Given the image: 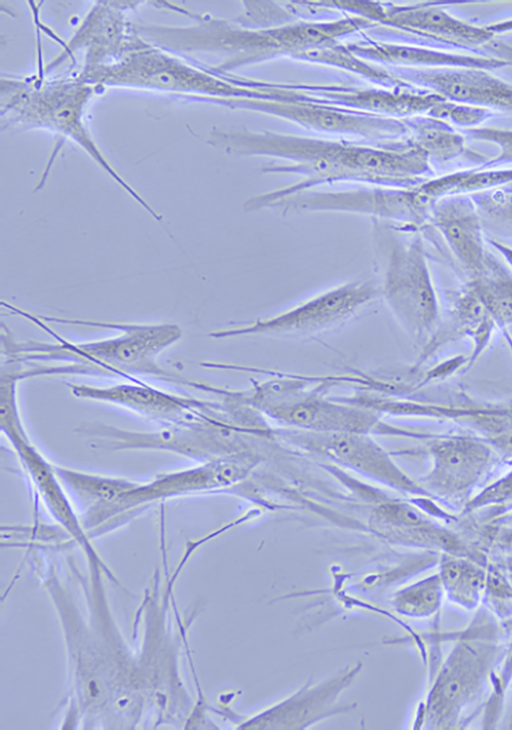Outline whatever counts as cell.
Wrapping results in <instances>:
<instances>
[{"mask_svg": "<svg viewBox=\"0 0 512 730\" xmlns=\"http://www.w3.org/2000/svg\"><path fill=\"white\" fill-rule=\"evenodd\" d=\"M81 79L87 83L208 97H227L238 91L231 84L182 59L136 41L119 55L102 63L86 66Z\"/></svg>", "mask_w": 512, "mask_h": 730, "instance_id": "cell-3", "label": "cell"}, {"mask_svg": "<svg viewBox=\"0 0 512 730\" xmlns=\"http://www.w3.org/2000/svg\"><path fill=\"white\" fill-rule=\"evenodd\" d=\"M56 472L67 492L81 502L89 503L94 510L102 511L136 480L79 470L54 463Z\"/></svg>", "mask_w": 512, "mask_h": 730, "instance_id": "cell-21", "label": "cell"}, {"mask_svg": "<svg viewBox=\"0 0 512 730\" xmlns=\"http://www.w3.org/2000/svg\"><path fill=\"white\" fill-rule=\"evenodd\" d=\"M76 432L92 448L110 451H153L205 462L241 454L238 430L219 413L198 423L158 425L130 430L105 423H85Z\"/></svg>", "mask_w": 512, "mask_h": 730, "instance_id": "cell-2", "label": "cell"}, {"mask_svg": "<svg viewBox=\"0 0 512 730\" xmlns=\"http://www.w3.org/2000/svg\"><path fill=\"white\" fill-rule=\"evenodd\" d=\"M467 138L488 142L496 146L497 154L485 161L483 167L493 168L512 163V128L498 126H479L463 130Z\"/></svg>", "mask_w": 512, "mask_h": 730, "instance_id": "cell-25", "label": "cell"}, {"mask_svg": "<svg viewBox=\"0 0 512 730\" xmlns=\"http://www.w3.org/2000/svg\"><path fill=\"white\" fill-rule=\"evenodd\" d=\"M293 431L286 434L291 442L353 471L393 487L410 488L413 485L389 454L367 433Z\"/></svg>", "mask_w": 512, "mask_h": 730, "instance_id": "cell-9", "label": "cell"}, {"mask_svg": "<svg viewBox=\"0 0 512 730\" xmlns=\"http://www.w3.org/2000/svg\"><path fill=\"white\" fill-rule=\"evenodd\" d=\"M344 99L356 106L396 115H428L444 98L425 89L396 93L363 91L346 94Z\"/></svg>", "mask_w": 512, "mask_h": 730, "instance_id": "cell-22", "label": "cell"}, {"mask_svg": "<svg viewBox=\"0 0 512 730\" xmlns=\"http://www.w3.org/2000/svg\"><path fill=\"white\" fill-rule=\"evenodd\" d=\"M256 461L248 454L196 462L194 465L162 472L134 485L101 513L130 509L162 499L183 495L221 491L238 485Z\"/></svg>", "mask_w": 512, "mask_h": 730, "instance_id": "cell-6", "label": "cell"}, {"mask_svg": "<svg viewBox=\"0 0 512 730\" xmlns=\"http://www.w3.org/2000/svg\"><path fill=\"white\" fill-rule=\"evenodd\" d=\"M384 20L457 51L486 55L501 35L512 32V18L478 24L450 13L442 3L393 8Z\"/></svg>", "mask_w": 512, "mask_h": 730, "instance_id": "cell-7", "label": "cell"}, {"mask_svg": "<svg viewBox=\"0 0 512 730\" xmlns=\"http://www.w3.org/2000/svg\"><path fill=\"white\" fill-rule=\"evenodd\" d=\"M512 182V168H486L448 173L424 182L416 188L421 203L431 211L442 198L473 195Z\"/></svg>", "mask_w": 512, "mask_h": 730, "instance_id": "cell-20", "label": "cell"}, {"mask_svg": "<svg viewBox=\"0 0 512 730\" xmlns=\"http://www.w3.org/2000/svg\"><path fill=\"white\" fill-rule=\"evenodd\" d=\"M494 114V111L486 108L443 99L428 115L466 130L482 126Z\"/></svg>", "mask_w": 512, "mask_h": 730, "instance_id": "cell-23", "label": "cell"}, {"mask_svg": "<svg viewBox=\"0 0 512 730\" xmlns=\"http://www.w3.org/2000/svg\"><path fill=\"white\" fill-rule=\"evenodd\" d=\"M245 106L284 116L314 128L332 131H349L360 133L371 132H400L405 130V124L379 120L376 118L360 117L344 114L333 109L301 102L263 101L235 99Z\"/></svg>", "mask_w": 512, "mask_h": 730, "instance_id": "cell-17", "label": "cell"}, {"mask_svg": "<svg viewBox=\"0 0 512 730\" xmlns=\"http://www.w3.org/2000/svg\"><path fill=\"white\" fill-rule=\"evenodd\" d=\"M357 50L387 62L427 68H477L491 71L512 66L511 62L498 56L420 46L375 45Z\"/></svg>", "mask_w": 512, "mask_h": 730, "instance_id": "cell-18", "label": "cell"}, {"mask_svg": "<svg viewBox=\"0 0 512 730\" xmlns=\"http://www.w3.org/2000/svg\"><path fill=\"white\" fill-rule=\"evenodd\" d=\"M471 197L481 215L512 227V182Z\"/></svg>", "mask_w": 512, "mask_h": 730, "instance_id": "cell-24", "label": "cell"}, {"mask_svg": "<svg viewBox=\"0 0 512 730\" xmlns=\"http://www.w3.org/2000/svg\"><path fill=\"white\" fill-rule=\"evenodd\" d=\"M432 220L448 248L472 280L486 270L481 213L471 195L442 198L431 209Z\"/></svg>", "mask_w": 512, "mask_h": 730, "instance_id": "cell-12", "label": "cell"}, {"mask_svg": "<svg viewBox=\"0 0 512 730\" xmlns=\"http://www.w3.org/2000/svg\"><path fill=\"white\" fill-rule=\"evenodd\" d=\"M263 409L275 421L308 432L369 433L378 421L370 411L311 398L294 399Z\"/></svg>", "mask_w": 512, "mask_h": 730, "instance_id": "cell-13", "label": "cell"}, {"mask_svg": "<svg viewBox=\"0 0 512 730\" xmlns=\"http://www.w3.org/2000/svg\"><path fill=\"white\" fill-rule=\"evenodd\" d=\"M12 313L30 320L54 337L53 342L17 341L2 331V360L50 367L54 376H108L122 380L152 378L188 387L185 378L158 363L159 355L182 337L175 323H133L46 317L47 322L112 329L114 336L76 342L52 331L33 313L14 307Z\"/></svg>", "mask_w": 512, "mask_h": 730, "instance_id": "cell-1", "label": "cell"}, {"mask_svg": "<svg viewBox=\"0 0 512 730\" xmlns=\"http://www.w3.org/2000/svg\"><path fill=\"white\" fill-rule=\"evenodd\" d=\"M340 160L346 173L398 181H412L432 171L428 157L412 141L393 149L343 146Z\"/></svg>", "mask_w": 512, "mask_h": 730, "instance_id": "cell-15", "label": "cell"}, {"mask_svg": "<svg viewBox=\"0 0 512 730\" xmlns=\"http://www.w3.org/2000/svg\"><path fill=\"white\" fill-rule=\"evenodd\" d=\"M387 277L389 299L415 332H428L440 318L438 294L418 241L402 247Z\"/></svg>", "mask_w": 512, "mask_h": 730, "instance_id": "cell-8", "label": "cell"}, {"mask_svg": "<svg viewBox=\"0 0 512 730\" xmlns=\"http://www.w3.org/2000/svg\"><path fill=\"white\" fill-rule=\"evenodd\" d=\"M67 387L76 398L119 407L157 425L194 424L217 414L214 401L162 389L143 379L104 385L69 382Z\"/></svg>", "mask_w": 512, "mask_h": 730, "instance_id": "cell-5", "label": "cell"}, {"mask_svg": "<svg viewBox=\"0 0 512 730\" xmlns=\"http://www.w3.org/2000/svg\"><path fill=\"white\" fill-rule=\"evenodd\" d=\"M431 485L446 491H460L474 485L490 463L489 450L467 438H449L433 447Z\"/></svg>", "mask_w": 512, "mask_h": 730, "instance_id": "cell-16", "label": "cell"}, {"mask_svg": "<svg viewBox=\"0 0 512 730\" xmlns=\"http://www.w3.org/2000/svg\"><path fill=\"white\" fill-rule=\"evenodd\" d=\"M8 114L17 123L47 127L69 137L92 158L154 218L158 214L106 161L82 122L83 106L91 95L88 83L80 80L10 84Z\"/></svg>", "mask_w": 512, "mask_h": 730, "instance_id": "cell-4", "label": "cell"}, {"mask_svg": "<svg viewBox=\"0 0 512 730\" xmlns=\"http://www.w3.org/2000/svg\"><path fill=\"white\" fill-rule=\"evenodd\" d=\"M226 137L222 142L241 153L290 157L322 177L346 173L340 160L342 145L336 143L269 134L236 133Z\"/></svg>", "mask_w": 512, "mask_h": 730, "instance_id": "cell-14", "label": "cell"}, {"mask_svg": "<svg viewBox=\"0 0 512 730\" xmlns=\"http://www.w3.org/2000/svg\"><path fill=\"white\" fill-rule=\"evenodd\" d=\"M510 494H512V472L503 479L493 484L489 492L485 493L484 495H489L491 497H502Z\"/></svg>", "mask_w": 512, "mask_h": 730, "instance_id": "cell-26", "label": "cell"}, {"mask_svg": "<svg viewBox=\"0 0 512 730\" xmlns=\"http://www.w3.org/2000/svg\"><path fill=\"white\" fill-rule=\"evenodd\" d=\"M411 77L446 100L512 114V83L489 70L427 68Z\"/></svg>", "mask_w": 512, "mask_h": 730, "instance_id": "cell-11", "label": "cell"}, {"mask_svg": "<svg viewBox=\"0 0 512 730\" xmlns=\"http://www.w3.org/2000/svg\"><path fill=\"white\" fill-rule=\"evenodd\" d=\"M372 293L369 288H339L251 326L221 329L210 336L227 338L248 333L293 335L317 332L353 315Z\"/></svg>", "mask_w": 512, "mask_h": 730, "instance_id": "cell-10", "label": "cell"}, {"mask_svg": "<svg viewBox=\"0 0 512 730\" xmlns=\"http://www.w3.org/2000/svg\"><path fill=\"white\" fill-rule=\"evenodd\" d=\"M406 125L412 132L411 141L425 153L431 164L447 165L462 158H484L470 150L465 134L444 120L424 115Z\"/></svg>", "mask_w": 512, "mask_h": 730, "instance_id": "cell-19", "label": "cell"}]
</instances>
